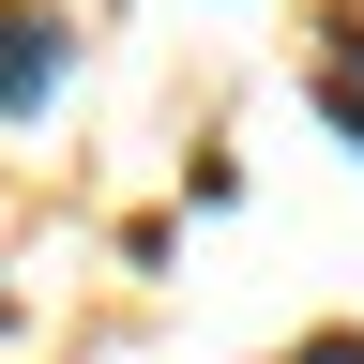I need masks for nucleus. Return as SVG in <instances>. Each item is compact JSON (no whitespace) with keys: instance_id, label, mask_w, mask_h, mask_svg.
Wrapping results in <instances>:
<instances>
[{"instance_id":"obj_2","label":"nucleus","mask_w":364,"mask_h":364,"mask_svg":"<svg viewBox=\"0 0 364 364\" xmlns=\"http://www.w3.org/2000/svg\"><path fill=\"white\" fill-rule=\"evenodd\" d=\"M318 122L364 152V31H334V46H318Z\"/></svg>"},{"instance_id":"obj_1","label":"nucleus","mask_w":364,"mask_h":364,"mask_svg":"<svg viewBox=\"0 0 364 364\" xmlns=\"http://www.w3.org/2000/svg\"><path fill=\"white\" fill-rule=\"evenodd\" d=\"M46 91H61V31L0 0V107H46Z\"/></svg>"},{"instance_id":"obj_3","label":"nucleus","mask_w":364,"mask_h":364,"mask_svg":"<svg viewBox=\"0 0 364 364\" xmlns=\"http://www.w3.org/2000/svg\"><path fill=\"white\" fill-rule=\"evenodd\" d=\"M304 364H364V334H318V349H304Z\"/></svg>"}]
</instances>
